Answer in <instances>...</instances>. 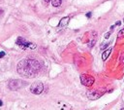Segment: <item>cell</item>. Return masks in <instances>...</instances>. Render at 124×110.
Masks as SVG:
<instances>
[{
	"label": "cell",
	"mask_w": 124,
	"mask_h": 110,
	"mask_svg": "<svg viewBox=\"0 0 124 110\" xmlns=\"http://www.w3.org/2000/svg\"><path fill=\"white\" fill-rule=\"evenodd\" d=\"M5 55H6V54H5V52H3V51H2V52H0V59L3 58V57L5 56Z\"/></svg>",
	"instance_id": "obj_12"
},
{
	"label": "cell",
	"mask_w": 124,
	"mask_h": 110,
	"mask_svg": "<svg viewBox=\"0 0 124 110\" xmlns=\"http://www.w3.org/2000/svg\"><path fill=\"white\" fill-rule=\"evenodd\" d=\"M69 21H70V18H69V17H65V18H63V19H61V21H60V23H59L58 26H59V27L66 26V25L68 24Z\"/></svg>",
	"instance_id": "obj_7"
},
{
	"label": "cell",
	"mask_w": 124,
	"mask_h": 110,
	"mask_svg": "<svg viewBox=\"0 0 124 110\" xmlns=\"http://www.w3.org/2000/svg\"><path fill=\"white\" fill-rule=\"evenodd\" d=\"M81 82L83 86H86V87H90L94 84V78L91 76V75H88V74H83L81 76Z\"/></svg>",
	"instance_id": "obj_3"
},
{
	"label": "cell",
	"mask_w": 124,
	"mask_h": 110,
	"mask_svg": "<svg viewBox=\"0 0 124 110\" xmlns=\"http://www.w3.org/2000/svg\"><path fill=\"white\" fill-rule=\"evenodd\" d=\"M40 68L41 64L35 60H22L18 64V72L28 78L34 77Z\"/></svg>",
	"instance_id": "obj_1"
},
{
	"label": "cell",
	"mask_w": 124,
	"mask_h": 110,
	"mask_svg": "<svg viewBox=\"0 0 124 110\" xmlns=\"http://www.w3.org/2000/svg\"><path fill=\"white\" fill-rule=\"evenodd\" d=\"M2 104H3V102H2L1 100H0V106H2Z\"/></svg>",
	"instance_id": "obj_16"
},
{
	"label": "cell",
	"mask_w": 124,
	"mask_h": 110,
	"mask_svg": "<svg viewBox=\"0 0 124 110\" xmlns=\"http://www.w3.org/2000/svg\"><path fill=\"white\" fill-rule=\"evenodd\" d=\"M120 110H124V108H122V109H120Z\"/></svg>",
	"instance_id": "obj_18"
},
{
	"label": "cell",
	"mask_w": 124,
	"mask_h": 110,
	"mask_svg": "<svg viewBox=\"0 0 124 110\" xmlns=\"http://www.w3.org/2000/svg\"><path fill=\"white\" fill-rule=\"evenodd\" d=\"M109 45H110V42H109V43H106V44H102V45H101V49L104 50V49H106Z\"/></svg>",
	"instance_id": "obj_11"
},
{
	"label": "cell",
	"mask_w": 124,
	"mask_h": 110,
	"mask_svg": "<svg viewBox=\"0 0 124 110\" xmlns=\"http://www.w3.org/2000/svg\"><path fill=\"white\" fill-rule=\"evenodd\" d=\"M104 92L103 91H90L87 93V97L91 100H95L98 99L99 97H101L103 95Z\"/></svg>",
	"instance_id": "obj_6"
},
{
	"label": "cell",
	"mask_w": 124,
	"mask_h": 110,
	"mask_svg": "<svg viewBox=\"0 0 124 110\" xmlns=\"http://www.w3.org/2000/svg\"><path fill=\"white\" fill-rule=\"evenodd\" d=\"M119 24H121V22H117V23L115 24V25H119Z\"/></svg>",
	"instance_id": "obj_15"
},
{
	"label": "cell",
	"mask_w": 124,
	"mask_h": 110,
	"mask_svg": "<svg viewBox=\"0 0 124 110\" xmlns=\"http://www.w3.org/2000/svg\"><path fill=\"white\" fill-rule=\"evenodd\" d=\"M45 1H46V2H49V1H50V0H45Z\"/></svg>",
	"instance_id": "obj_17"
},
{
	"label": "cell",
	"mask_w": 124,
	"mask_h": 110,
	"mask_svg": "<svg viewBox=\"0 0 124 110\" xmlns=\"http://www.w3.org/2000/svg\"><path fill=\"white\" fill-rule=\"evenodd\" d=\"M63 0H51V4L53 7H59Z\"/></svg>",
	"instance_id": "obj_9"
},
{
	"label": "cell",
	"mask_w": 124,
	"mask_h": 110,
	"mask_svg": "<svg viewBox=\"0 0 124 110\" xmlns=\"http://www.w3.org/2000/svg\"><path fill=\"white\" fill-rule=\"evenodd\" d=\"M110 53H111V49H108V50H106V51L102 54V60H103V61H106V60L109 58V56L110 55Z\"/></svg>",
	"instance_id": "obj_8"
},
{
	"label": "cell",
	"mask_w": 124,
	"mask_h": 110,
	"mask_svg": "<svg viewBox=\"0 0 124 110\" xmlns=\"http://www.w3.org/2000/svg\"><path fill=\"white\" fill-rule=\"evenodd\" d=\"M30 91L32 94H42V92L44 91V85L41 82H37V83H33L30 87Z\"/></svg>",
	"instance_id": "obj_5"
},
{
	"label": "cell",
	"mask_w": 124,
	"mask_h": 110,
	"mask_svg": "<svg viewBox=\"0 0 124 110\" xmlns=\"http://www.w3.org/2000/svg\"><path fill=\"white\" fill-rule=\"evenodd\" d=\"M25 84L26 83L24 81H21V80H12L9 83V88L13 91H17V90L21 89L22 87H24Z\"/></svg>",
	"instance_id": "obj_4"
},
{
	"label": "cell",
	"mask_w": 124,
	"mask_h": 110,
	"mask_svg": "<svg viewBox=\"0 0 124 110\" xmlns=\"http://www.w3.org/2000/svg\"><path fill=\"white\" fill-rule=\"evenodd\" d=\"M110 32H108V33H106V34H105V38H106V39H108V38L110 37Z\"/></svg>",
	"instance_id": "obj_13"
},
{
	"label": "cell",
	"mask_w": 124,
	"mask_h": 110,
	"mask_svg": "<svg viewBox=\"0 0 124 110\" xmlns=\"http://www.w3.org/2000/svg\"><path fill=\"white\" fill-rule=\"evenodd\" d=\"M117 36H118V37H124V28H123V29H121V30L118 32Z\"/></svg>",
	"instance_id": "obj_10"
},
{
	"label": "cell",
	"mask_w": 124,
	"mask_h": 110,
	"mask_svg": "<svg viewBox=\"0 0 124 110\" xmlns=\"http://www.w3.org/2000/svg\"><path fill=\"white\" fill-rule=\"evenodd\" d=\"M16 43H17V45H19V46H20L21 48H22V49H27V48L35 49V48H36V45H34V44H32V43L26 41V40H25L24 38H22V37H18Z\"/></svg>",
	"instance_id": "obj_2"
},
{
	"label": "cell",
	"mask_w": 124,
	"mask_h": 110,
	"mask_svg": "<svg viewBox=\"0 0 124 110\" xmlns=\"http://www.w3.org/2000/svg\"><path fill=\"white\" fill-rule=\"evenodd\" d=\"M86 17H87V18H90V17H91V13H87V14H86Z\"/></svg>",
	"instance_id": "obj_14"
},
{
	"label": "cell",
	"mask_w": 124,
	"mask_h": 110,
	"mask_svg": "<svg viewBox=\"0 0 124 110\" xmlns=\"http://www.w3.org/2000/svg\"><path fill=\"white\" fill-rule=\"evenodd\" d=\"M123 63H124V59H123Z\"/></svg>",
	"instance_id": "obj_19"
}]
</instances>
